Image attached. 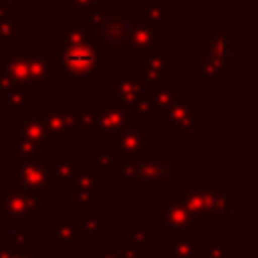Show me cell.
<instances>
[{
    "mask_svg": "<svg viewBox=\"0 0 258 258\" xmlns=\"http://www.w3.org/2000/svg\"><path fill=\"white\" fill-rule=\"evenodd\" d=\"M177 95L175 85L163 83L153 89H149V103H151V123H163L173 99Z\"/></svg>",
    "mask_w": 258,
    "mask_h": 258,
    "instance_id": "19",
    "label": "cell"
},
{
    "mask_svg": "<svg viewBox=\"0 0 258 258\" xmlns=\"http://www.w3.org/2000/svg\"><path fill=\"white\" fill-rule=\"evenodd\" d=\"M56 60L71 77H101L105 54L91 26L83 20H67L54 32Z\"/></svg>",
    "mask_w": 258,
    "mask_h": 258,
    "instance_id": "1",
    "label": "cell"
},
{
    "mask_svg": "<svg viewBox=\"0 0 258 258\" xmlns=\"http://www.w3.org/2000/svg\"><path fill=\"white\" fill-rule=\"evenodd\" d=\"M196 97L191 93H177L165 119L163 125L167 131H191L196 123L204 121V115L200 111H194Z\"/></svg>",
    "mask_w": 258,
    "mask_h": 258,
    "instance_id": "12",
    "label": "cell"
},
{
    "mask_svg": "<svg viewBox=\"0 0 258 258\" xmlns=\"http://www.w3.org/2000/svg\"><path fill=\"white\" fill-rule=\"evenodd\" d=\"M204 240H196L194 232L177 230L173 238L165 242V258H200Z\"/></svg>",
    "mask_w": 258,
    "mask_h": 258,
    "instance_id": "18",
    "label": "cell"
},
{
    "mask_svg": "<svg viewBox=\"0 0 258 258\" xmlns=\"http://www.w3.org/2000/svg\"><path fill=\"white\" fill-rule=\"evenodd\" d=\"M99 107L97 103H85L75 115V131H97Z\"/></svg>",
    "mask_w": 258,
    "mask_h": 258,
    "instance_id": "30",
    "label": "cell"
},
{
    "mask_svg": "<svg viewBox=\"0 0 258 258\" xmlns=\"http://www.w3.org/2000/svg\"><path fill=\"white\" fill-rule=\"evenodd\" d=\"M20 38V12L12 10L8 16L0 18V46L10 48L14 40Z\"/></svg>",
    "mask_w": 258,
    "mask_h": 258,
    "instance_id": "28",
    "label": "cell"
},
{
    "mask_svg": "<svg viewBox=\"0 0 258 258\" xmlns=\"http://www.w3.org/2000/svg\"><path fill=\"white\" fill-rule=\"evenodd\" d=\"M2 198V210H0V222H22V224H38V204L32 196H28L18 185H2L0 187Z\"/></svg>",
    "mask_w": 258,
    "mask_h": 258,
    "instance_id": "5",
    "label": "cell"
},
{
    "mask_svg": "<svg viewBox=\"0 0 258 258\" xmlns=\"http://www.w3.org/2000/svg\"><path fill=\"white\" fill-rule=\"evenodd\" d=\"M147 222H131L129 224V242L135 246V250H143L147 248Z\"/></svg>",
    "mask_w": 258,
    "mask_h": 258,
    "instance_id": "34",
    "label": "cell"
},
{
    "mask_svg": "<svg viewBox=\"0 0 258 258\" xmlns=\"http://www.w3.org/2000/svg\"><path fill=\"white\" fill-rule=\"evenodd\" d=\"M143 155V153H141ZM141 155L133 157H119L115 177L123 187H139V169H141Z\"/></svg>",
    "mask_w": 258,
    "mask_h": 258,
    "instance_id": "24",
    "label": "cell"
},
{
    "mask_svg": "<svg viewBox=\"0 0 258 258\" xmlns=\"http://www.w3.org/2000/svg\"><path fill=\"white\" fill-rule=\"evenodd\" d=\"M109 141H111V151L117 157L141 155L149 147V131L147 129H139V127L123 129V131L115 133Z\"/></svg>",
    "mask_w": 258,
    "mask_h": 258,
    "instance_id": "14",
    "label": "cell"
},
{
    "mask_svg": "<svg viewBox=\"0 0 258 258\" xmlns=\"http://www.w3.org/2000/svg\"><path fill=\"white\" fill-rule=\"evenodd\" d=\"M99 107V123L97 129L101 133L103 141H109L115 133L123 131V129H133L139 127V121L135 119V115L119 103H97Z\"/></svg>",
    "mask_w": 258,
    "mask_h": 258,
    "instance_id": "11",
    "label": "cell"
},
{
    "mask_svg": "<svg viewBox=\"0 0 258 258\" xmlns=\"http://www.w3.org/2000/svg\"><path fill=\"white\" fill-rule=\"evenodd\" d=\"M133 258H157V250H153V248H143V250H137L135 254H133Z\"/></svg>",
    "mask_w": 258,
    "mask_h": 258,
    "instance_id": "41",
    "label": "cell"
},
{
    "mask_svg": "<svg viewBox=\"0 0 258 258\" xmlns=\"http://www.w3.org/2000/svg\"><path fill=\"white\" fill-rule=\"evenodd\" d=\"M77 224H79V240H85V242L103 240V214L101 212L91 210L87 214H81Z\"/></svg>",
    "mask_w": 258,
    "mask_h": 258,
    "instance_id": "23",
    "label": "cell"
},
{
    "mask_svg": "<svg viewBox=\"0 0 258 258\" xmlns=\"http://www.w3.org/2000/svg\"><path fill=\"white\" fill-rule=\"evenodd\" d=\"M30 2H32V4H44L46 0H30Z\"/></svg>",
    "mask_w": 258,
    "mask_h": 258,
    "instance_id": "47",
    "label": "cell"
},
{
    "mask_svg": "<svg viewBox=\"0 0 258 258\" xmlns=\"http://www.w3.org/2000/svg\"><path fill=\"white\" fill-rule=\"evenodd\" d=\"M79 165L73 159H58L54 165H50L46 169V177H48V185L50 187H67L73 185L75 175H77Z\"/></svg>",
    "mask_w": 258,
    "mask_h": 258,
    "instance_id": "22",
    "label": "cell"
},
{
    "mask_svg": "<svg viewBox=\"0 0 258 258\" xmlns=\"http://www.w3.org/2000/svg\"><path fill=\"white\" fill-rule=\"evenodd\" d=\"M2 67L10 73V77H12L18 85H30L28 69H26L24 56H22V52H20V46H18V48H12V46H10V54L2 60Z\"/></svg>",
    "mask_w": 258,
    "mask_h": 258,
    "instance_id": "27",
    "label": "cell"
},
{
    "mask_svg": "<svg viewBox=\"0 0 258 258\" xmlns=\"http://www.w3.org/2000/svg\"><path fill=\"white\" fill-rule=\"evenodd\" d=\"M230 30L228 28H214L208 38H204V52L202 56L206 58H220V60H230Z\"/></svg>",
    "mask_w": 258,
    "mask_h": 258,
    "instance_id": "21",
    "label": "cell"
},
{
    "mask_svg": "<svg viewBox=\"0 0 258 258\" xmlns=\"http://www.w3.org/2000/svg\"><path fill=\"white\" fill-rule=\"evenodd\" d=\"M194 220L185 208V202L175 194L165 196L163 204H157L155 208V228L157 232H177V230H187L194 232Z\"/></svg>",
    "mask_w": 258,
    "mask_h": 258,
    "instance_id": "8",
    "label": "cell"
},
{
    "mask_svg": "<svg viewBox=\"0 0 258 258\" xmlns=\"http://www.w3.org/2000/svg\"><path fill=\"white\" fill-rule=\"evenodd\" d=\"M135 18V10L129 4L115 6H93L81 12V20L91 26L95 38L105 54L111 58H131V24Z\"/></svg>",
    "mask_w": 258,
    "mask_h": 258,
    "instance_id": "2",
    "label": "cell"
},
{
    "mask_svg": "<svg viewBox=\"0 0 258 258\" xmlns=\"http://www.w3.org/2000/svg\"><path fill=\"white\" fill-rule=\"evenodd\" d=\"M58 4H62L64 6V10H69V12H73V10H79V12H85V10H89V8H93L95 4H93V0H56Z\"/></svg>",
    "mask_w": 258,
    "mask_h": 258,
    "instance_id": "37",
    "label": "cell"
},
{
    "mask_svg": "<svg viewBox=\"0 0 258 258\" xmlns=\"http://www.w3.org/2000/svg\"><path fill=\"white\" fill-rule=\"evenodd\" d=\"M24 56L30 85L38 87H54L56 85V64L58 60L48 54L44 46H20Z\"/></svg>",
    "mask_w": 258,
    "mask_h": 258,
    "instance_id": "10",
    "label": "cell"
},
{
    "mask_svg": "<svg viewBox=\"0 0 258 258\" xmlns=\"http://www.w3.org/2000/svg\"><path fill=\"white\" fill-rule=\"evenodd\" d=\"M0 113H10L8 99H6V93L4 91H0Z\"/></svg>",
    "mask_w": 258,
    "mask_h": 258,
    "instance_id": "43",
    "label": "cell"
},
{
    "mask_svg": "<svg viewBox=\"0 0 258 258\" xmlns=\"http://www.w3.org/2000/svg\"><path fill=\"white\" fill-rule=\"evenodd\" d=\"M103 194V173L91 167H79L73 181V212L77 216L93 210V202Z\"/></svg>",
    "mask_w": 258,
    "mask_h": 258,
    "instance_id": "7",
    "label": "cell"
},
{
    "mask_svg": "<svg viewBox=\"0 0 258 258\" xmlns=\"http://www.w3.org/2000/svg\"><path fill=\"white\" fill-rule=\"evenodd\" d=\"M10 12H12V4L10 2H0V18L8 16Z\"/></svg>",
    "mask_w": 258,
    "mask_h": 258,
    "instance_id": "44",
    "label": "cell"
},
{
    "mask_svg": "<svg viewBox=\"0 0 258 258\" xmlns=\"http://www.w3.org/2000/svg\"><path fill=\"white\" fill-rule=\"evenodd\" d=\"M93 258H119L115 250H93Z\"/></svg>",
    "mask_w": 258,
    "mask_h": 258,
    "instance_id": "42",
    "label": "cell"
},
{
    "mask_svg": "<svg viewBox=\"0 0 258 258\" xmlns=\"http://www.w3.org/2000/svg\"><path fill=\"white\" fill-rule=\"evenodd\" d=\"M194 75L200 77L206 87H218L226 77L232 75V64H230V60L196 56L194 58Z\"/></svg>",
    "mask_w": 258,
    "mask_h": 258,
    "instance_id": "17",
    "label": "cell"
},
{
    "mask_svg": "<svg viewBox=\"0 0 258 258\" xmlns=\"http://www.w3.org/2000/svg\"><path fill=\"white\" fill-rule=\"evenodd\" d=\"M38 258H67V254H64V250L52 248V250H40Z\"/></svg>",
    "mask_w": 258,
    "mask_h": 258,
    "instance_id": "40",
    "label": "cell"
},
{
    "mask_svg": "<svg viewBox=\"0 0 258 258\" xmlns=\"http://www.w3.org/2000/svg\"><path fill=\"white\" fill-rule=\"evenodd\" d=\"M157 2H163V4H177V2H183V0H157Z\"/></svg>",
    "mask_w": 258,
    "mask_h": 258,
    "instance_id": "46",
    "label": "cell"
},
{
    "mask_svg": "<svg viewBox=\"0 0 258 258\" xmlns=\"http://www.w3.org/2000/svg\"><path fill=\"white\" fill-rule=\"evenodd\" d=\"M147 87L141 83L137 75H113L111 77V101L125 105L129 111L131 107L147 95Z\"/></svg>",
    "mask_w": 258,
    "mask_h": 258,
    "instance_id": "13",
    "label": "cell"
},
{
    "mask_svg": "<svg viewBox=\"0 0 258 258\" xmlns=\"http://www.w3.org/2000/svg\"><path fill=\"white\" fill-rule=\"evenodd\" d=\"M137 77L147 89L163 85L171 77H175V58L169 56L161 44H157L137 56Z\"/></svg>",
    "mask_w": 258,
    "mask_h": 258,
    "instance_id": "6",
    "label": "cell"
},
{
    "mask_svg": "<svg viewBox=\"0 0 258 258\" xmlns=\"http://www.w3.org/2000/svg\"><path fill=\"white\" fill-rule=\"evenodd\" d=\"M30 85H16L14 89H10L6 93V99H8V107L10 111H26L28 105H30Z\"/></svg>",
    "mask_w": 258,
    "mask_h": 258,
    "instance_id": "32",
    "label": "cell"
},
{
    "mask_svg": "<svg viewBox=\"0 0 258 258\" xmlns=\"http://www.w3.org/2000/svg\"><path fill=\"white\" fill-rule=\"evenodd\" d=\"M10 145H12V155L16 157H46V147L32 143L30 139H26L18 129H12L10 135Z\"/></svg>",
    "mask_w": 258,
    "mask_h": 258,
    "instance_id": "26",
    "label": "cell"
},
{
    "mask_svg": "<svg viewBox=\"0 0 258 258\" xmlns=\"http://www.w3.org/2000/svg\"><path fill=\"white\" fill-rule=\"evenodd\" d=\"M121 0H93V4L95 6H115V4H119Z\"/></svg>",
    "mask_w": 258,
    "mask_h": 258,
    "instance_id": "45",
    "label": "cell"
},
{
    "mask_svg": "<svg viewBox=\"0 0 258 258\" xmlns=\"http://www.w3.org/2000/svg\"><path fill=\"white\" fill-rule=\"evenodd\" d=\"M18 131L30 139L36 145L46 147L48 139H46V131H44V121H42V113H34L30 109L20 111L18 113Z\"/></svg>",
    "mask_w": 258,
    "mask_h": 258,
    "instance_id": "20",
    "label": "cell"
},
{
    "mask_svg": "<svg viewBox=\"0 0 258 258\" xmlns=\"http://www.w3.org/2000/svg\"><path fill=\"white\" fill-rule=\"evenodd\" d=\"M165 36H167V32L161 26L151 24V22H147V20H143V18H139L135 14L133 24H131V48H133V56L137 58L143 52L151 50Z\"/></svg>",
    "mask_w": 258,
    "mask_h": 258,
    "instance_id": "15",
    "label": "cell"
},
{
    "mask_svg": "<svg viewBox=\"0 0 258 258\" xmlns=\"http://www.w3.org/2000/svg\"><path fill=\"white\" fill-rule=\"evenodd\" d=\"M40 248H26V250H16L10 246L8 240H0V258H38Z\"/></svg>",
    "mask_w": 258,
    "mask_h": 258,
    "instance_id": "35",
    "label": "cell"
},
{
    "mask_svg": "<svg viewBox=\"0 0 258 258\" xmlns=\"http://www.w3.org/2000/svg\"><path fill=\"white\" fill-rule=\"evenodd\" d=\"M8 242H10V246L16 248V250H26V248H30V234H28L26 230H16V232L8 238Z\"/></svg>",
    "mask_w": 258,
    "mask_h": 258,
    "instance_id": "36",
    "label": "cell"
},
{
    "mask_svg": "<svg viewBox=\"0 0 258 258\" xmlns=\"http://www.w3.org/2000/svg\"><path fill=\"white\" fill-rule=\"evenodd\" d=\"M75 115H77V107L73 103H48L46 111L42 113L46 139L73 141L77 135Z\"/></svg>",
    "mask_w": 258,
    "mask_h": 258,
    "instance_id": "9",
    "label": "cell"
},
{
    "mask_svg": "<svg viewBox=\"0 0 258 258\" xmlns=\"http://www.w3.org/2000/svg\"><path fill=\"white\" fill-rule=\"evenodd\" d=\"M183 202H185V208L191 216V220L196 224H212L210 222V216L204 208V202H202V196H200V185H183V194H181Z\"/></svg>",
    "mask_w": 258,
    "mask_h": 258,
    "instance_id": "25",
    "label": "cell"
},
{
    "mask_svg": "<svg viewBox=\"0 0 258 258\" xmlns=\"http://www.w3.org/2000/svg\"><path fill=\"white\" fill-rule=\"evenodd\" d=\"M196 169L187 167L181 157H159L155 147H147L141 155L139 187H175L185 185V179L194 175Z\"/></svg>",
    "mask_w": 258,
    "mask_h": 258,
    "instance_id": "3",
    "label": "cell"
},
{
    "mask_svg": "<svg viewBox=\"0 0 258 258\" xmlns=\"http://www.w3.org/2000/svg\"><path fill=\"white\" fill-rule=\"evenodd\" d=\"M93 159H95V167L103 173V177H115L119 157H117L111 149L93 147Z\"/></svg>",
    "mask_w": 258,
    "mask_h": 258,
    "instance_id": "31",
    "label": "cell"
},
{
    "mask_svg": "<svg viewBox=\"0 0 258 258\" xmlns=\"http://www.w3.org/2000/svg\"><path fill=\"white\" fill-rule=\"evenodd\" d=\"M56 226L46 232V240L54 242L58 250H75L79 242V224H77V214L75 212H58L54 216Z\"/></svg>",
    "mask_w": 258,
    "mask_h": 258,
    "instance_id": "16",
    "label": "cell"
},
{
    "mask_svg": "<svg viewBox=\"0 0 258 258\" xmlns=\"http://www.w3.org/2000/svg\"><path fill=\"white\" fill-rule=\"evenodd\" d=\"M48 161L46 157H16V165L10 167V183L22 187L36 200L38 206L48 204Z\"/></svg>",
    "mask_w": 258,
    "mask_h": 258,
    "instance_id": "4",
    "label": "cell"
},
{
    "mask_svg": "<svg viewBox=\"0 0 258 258\" xmlns=\"http://www.w3.org/2000/svg\"><path fill=\"white\" fill-rule=\"evenodd\" d=\"M135 14L151 24L161 26L167 20V4L163 2H139L137 8H133Z\"/></svg>",
    "mask_w": 258,
    "mask_h": 258,
    "instance_id": "29",
    "label": "cell"
},
{
    "mask_svg": "<svg viewBox=\"0 0 258 258\" xmlns=\"http://www.w3.org/2000/svg\"><path fill=\"white\" fill-rule=\"evenodd\" d=\"M0 159H14L10 139H8V137H4L2 133H0Z\"/></svg>",
    "mask_w": 258,
    "mask_h": 258,
    "instance_id": "39",
    "label": "cell"
},
{
    "mask_svg": "<svg viewBox=\"0 0 258 258\" xmlns=\"http://www.w3.org/2000/svg\"><path fill=\"white\" fill-rule=\"evenodd\" d=\"M16 85H18V83H16V81L10 77V73L0 64V91L8 93V91H10V89H14Z\"/></svg>",
    "mask_w": 258,
    "mask_h": 258,
    "instance_id": "38",
    "label": "cell"
},
{
    "mask_svg": "<svg viewBox=\"0 0 258 258\" xmlns=\"http://www.w3.org/2000/svg\"><path fill=\"white\" fill-rule=\"evenodd\" d=\"M200 258H232V244H230V240H220V242L204 240Z\"/></svg>",
    "mask_w": 258,
    "mask_h": 258,
    "instance_id": "33",
    "label": "cell"
}]
</instances>
